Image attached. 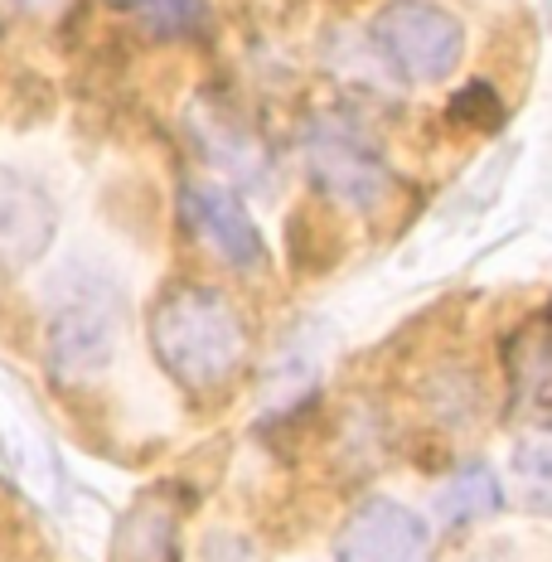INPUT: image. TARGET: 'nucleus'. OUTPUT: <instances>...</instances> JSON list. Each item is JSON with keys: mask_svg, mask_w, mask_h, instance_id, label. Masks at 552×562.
I'll list each match as a JSON object with an SVG mask.
<instances>
[{"mask_svg": "<svg viewBox=\"0 0 552 562\" xmlns=\"http://www.w3.org/2000/svg\"><path fill=\"white\" fill-rule=\"evenodd\" d=\"M451 116H455V122H465V126H480V132H495V126L504 122V102H499L495 88L470 83V88L455 92Z\"/></svg>", "mask_w": 552, "mask_h": 562, "instance_id": "15", "label": "nucleus"}, {"mask_svg": "<svg viewBox=\"0 0 552 562\" xmlns=\"http://www.w3.org/2000/svg\"><path fill=\"white\" fill-rule=\"evenodd\" d=\"M184 218L209 248L218 252L233 272H262L267 267V238L252 224L248 204L223 184H184Z\"/></svg>", "mask_w": 552, "mask_h": 562, "instance_id": "8", "label": "nucleus"}, {"mask_svg": "<svg viewBox=\"0 0 552 562\" xmlns=\"http://www.w3.org/2000/svg\"><path fill=\"white\" fill-rule=\"evenodd\" d=\"M122 15H132L136 25H146L150 34H166V40H180V34H199L209 25V0H112Z\"/></svg>", "mask_w": 552, "mask_h": 562, "instance_id": "14", "label": "nucleus"}, {"mask_svg": "<svg viewBox=\"0 0 552 562\" xmlns=\"http://www.w3.org/2000/svg\"><path fill=\"white\" fill-rule=\"evenodd\" d=\"M58 238V209L40 180L0 166V281L30 272Z\"/></svg>", "mask_w": 552, "mask_h": 562, "instance_id": "7", "label": "nucleus"}, {"mask_svg": "<svg viewBox=\"0 0 552 562\" xmlns=\"http://www.w3.org/2000/svg\"><path fill=\"white\" fill-rule=\"evenodd\" d=\"M373 54L397 74L403 83H441L461 68L465 30L451 10L431 5V0H393L373 15Z\"/></svg>", "mask_w": 552, "mask_h": 562, "instance_id": "4", "label": "nucleus"}, {"mask_svg": "<svg viewBox=\"0 0 552 562\" xmlns=\"http://www.w3.org/2000/svg\"><path fill=\"white\" fill-rule=\"evenodd\" d=\"M199 562H262V553L252 548V538L214 529L204 538V548H199Z\"/></svg>", "mask_w": 552, "mask_h": 562, "instance_id": "16", "label": "nucleus"}, {"mask_svg": "<svg viewBox=\"0 0 552 562\" xmlns=\"http://www.w3.org/2000/svg\"><path fill=\"white\" fill-rule=\"evenodd\" d=\"M335 558L339 562H431V529L417 509L373 495L345 519Z\"/></svg>", "mask_w": 552, "mask_h": 562, "instance_id": "6", "label": "nucleus"}, {"mask_svg": "<svg viewBox=\"0 0 552 562\" xmlns=\"http://www.w3.org/2000/svg\"><path fill=\"white\" fill-rule=\"evenodd\" d=\"M150 349L180 389L218 393L248 355V325L223 291L180 281L150 311Z\"/></svg>", "mask_w": 552, "mask_h": 562, "instance_id": "1", "label": "nucleus"}, {"mask_svg": "<svg viewBox=\"0 0 552 562\" xmlns=\"http://www.w3.org/2000/svg\"><path fill=\"white\" fill-rule=\"evenodd\" d=\"M509 495L528 514H552V427L523 431L509 451Z\"/></svg>", "mask_w": 552, "mask_h": 562, "instance_id": "10", "label": "nucleus"}, {"mask_svg": "<svg viewBox=\"0 0 552 562\" xmlns=\"http://www.w3.org/2000/svg\"><path fill=\"white\" fill-rule=\"evenodd\" d=\"M504 509V485L485 461L461 465L446 485L437 490V519L441 524H475Z\"/></svg>", "mask_w": 552, "mask_h": 562, "instance_id": "11", "label": "nucleus"}, {"mask_svg": "<svg viewBox=\"0 0 552 562\" xmlns=\"http://www.w3.org/2000/svg\"><path fill=\"white\" fill-rule=\"evenodd\" d=\"M190 132L214 166L238 180L243 190H267L272 184V150H267L262 132L252 116L223 92H199L190 102Z\"/></svg>", "mask_w": 552, "mask_h": 562, "instance_id": "5", "label": "nucleus"}, {"mask_svg": "<svg viewBox=\"0 0 552 562\" xmlns=\"http://www.w3.org/2000/svg\"><path fill=\"white\" fill-rule=\"evenodd\" d=\"M509 379L523 407L548 413L552 407V325H533L514 339L509 349Z\"/></svg>", "mask_w": 552, "mask_h": 562, "instance_id": "12", "label": "nucleus"}, {"mask_svg": "<svg viewBox=\"0 0 552 562\" xmlns=\"http://www.w3.org/2000/svg\"><path fill=\"white\" fill-rule=\"evenodd\" d=\"M301 156L315 190L339 199L345 209H359V214L379 209L393 190V170H387L379 140L363 132L359 116L315 112L301 132Z\"/></svg>", "mask_w": 552, "mask_h": 562, "instance_id": "3", "label": "nucleus"}, {"mask_svg": "<svg viewBox=\"0 0 552 562\" xmlns=\"http://www.w3.org/2000/svg\"><path fill=\"white\" fill-rule=\"evenodd\" d=\"M315 383H320V355L305 345V335H296L272 359V373H267V397H272L277 407H291V403H301V397H311Z\"/></svg>", "mask_w": 552, "mask_h": 562, "instance_id": "13", "label": "nucleus"}, {"mask_svg": "<svg viewBox=\"0 0 552 562\" xmlns=\"http://www.w3.org/2000/svg\"><path fill=\"white\" fill-rule=\"evenodd\" d=\"M126 291L98 267H64L44 291V364L58 383H88L116 359Z\"/></svg>", "mask_w": 552, "mask_h": 562, "instance_id": "2", "label": "nucleus"}, {"mask_svg": "<svg viewBox=\"0 0 552 562\" xmlns=\"http://www.w3.org/2000/svg\"><path fill=\"white\" fill-rule=\"evenodd\" d=\"M108 562H180V519L160 495H140L122 514Z\"/></svg>", "mask_w": 552, "mask_h": 562, "instance_id": "9", "label": "nucleus"}, {"mask_svg": "<svg viewBox=\"0 0 552 562\" xmlns=\"http://www.w3.org/2000/svg\"><path fill=\"white\" fill-rule=\"evenodd\" d=\"M0 465H5V441H0Z\"/></svg>", "mask_w": 552, "mask_h": 562, "instance_id": "18", "label": "nucleus"}, {"mask_svg": "<svg viewBox=\"0 0 552 562\" xmlns=\"http://www.w3.org/2000/svg\"><path fill=\"white\" fill-rule=\"evenodd\" d=\"M20 10H30V15H49V10H58L64 0H15Z\"/></svg>", "mask_w": 552, "mask_h": 562, "instance_id": "17", "label": "nucleus"}]
</instances>
